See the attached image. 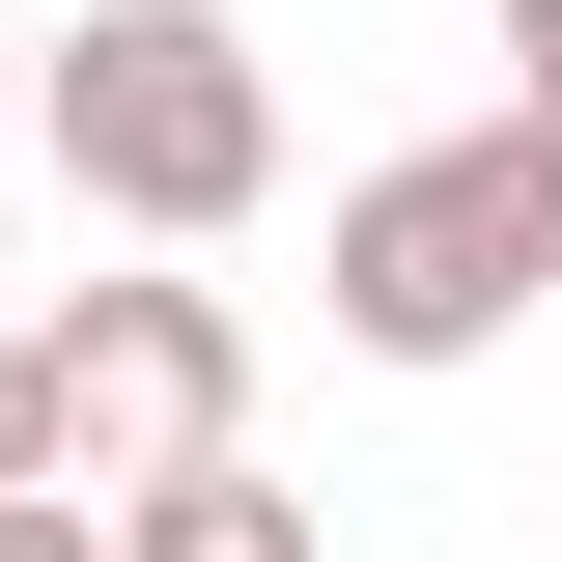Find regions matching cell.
<instances>
[{
	"label": "cell",
	"mask_w": 562,
	"mask_h": 562,
	"mask_svg": "<svg viewBox=\"0 0 562 562\" xmlns=\"http://www.w3.org/2000/svg\"><path fill=\"white\" fill-rule=\"evenodd\" d=\"M29 169H57L113 254H225L281 198V57L225 0H85L57 57H29Z\"/></svg>",
	"instance_id": "obj_1"
},
{
	"label": "cell",
	"mask_w": 562,
	"mask_h": 562,
	"mask_svg": "<svg viewBox=\"0 0 562 562\" xmlns=\"http://www.w3.org/2000/svg\"><path fill=\"white\" fill-rule=\"evenodd\" d=\"M310 310H338V366H479V338H535V310H562V140H535V113H479V140L338 169Z\"/></svg>",
	"instance_id": "obj_2"
},
{
	"label": "cell",
	"mask_w": 562,
	"mask_h": 562,
	"mask_svg": "<svg viewBox=\"0 0 562 562\" xmlns=\"http://www.w3.org/2000/svg\"><path fill=\"white\" fill-rule=\"evenodd\" d=\"M29 394H57V479H198L225 422H254V310H225L198 254H140V281H57L29 310Z\"/></svg>",
	"instance_id": "obj_3"
},
{
	"label": "cell",
	"mask_w": 562,
	"mask_h": 562,
	"mask_svg": "<svg viewBox=\"0 0 562 562\" xmlns=\"http://www.w3.org/2000/svg\"><path fill=\"white\" fill-rule=\"evenodd\" d=\"M113 562H310V506L254 450H198V479H113Z\"/></svg>",
	"instance_id": "obj_4"
},
{
	"label": "cell",
	"mask_w": 562,
	"mask_h": 562,
	"mask_svg": "<svg viewBox=\"0 0 562 562\" xmlns=\"http://www.w3.org/2000/svg\"><path fill=\"white\" fill-rule=\"evenodd\" d=\"M57 479V394H29V310H0V506Z\"/></svg>",
	"instance_id": "obj_5"
},
{
	"label": "cell",
	"mask_w": 562,
	"mask_h": 562,
	"mask_svg": "<svg viewBox=\"0 0 562 562\" xmlns=\"http://www.w3.org/2000/svg\"><path fill=\"white\" fill-rule=\"evenodd\" d=\"M0 562H113V506H85V479H29V506H0Z\"/></svg>",
	"instance_id": "obj_6"
},
{
	"label": "cell",
	"mask_w": 562,
	"mask_h": 562,
	"mask_svg": "<svg viewBox=\"0 0 562 562\" xmlns=\"http://www.w3.org/2000/svg\"><path fill=\"white\" fill-rule=\"evenodd\" d=\"M0 169H29V29H0Z\"/></svg>",
	"instance_id": "obj_7"
},
{
	"label": "cell",
	"mask_w": 562,
	"mask_h": 562,
	"mask_svg": "<svg viewBox=\"0 0 562 562\" xmlns=\"http://www.w3.org/2000/svg\"><path fill=\"white\" fill-rule=\"evenodd\" d=\"M506 57H535V85H562V0H506Z\"/></svg>",
	"instance_id": "obj_8"
},
{
	"label": "cell",
	"mask_w": 562,
	"mask_h": 562,
	"mask_svg": "<svg viewBox=\"0 0 562 562\" xmlns=\"http://www.w3.org/2000/svg\"><path fill=\"white\" fill-rule=\"evenodd\" d=\"M506 113H535V140H562V85H506Z\"/></svg>",
	"instance_id": "obj_9"
}]
</instances>
